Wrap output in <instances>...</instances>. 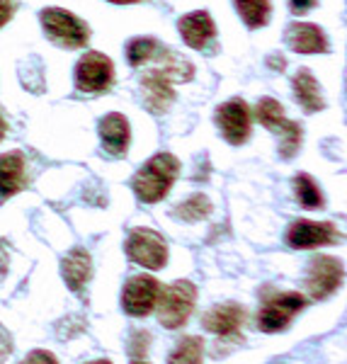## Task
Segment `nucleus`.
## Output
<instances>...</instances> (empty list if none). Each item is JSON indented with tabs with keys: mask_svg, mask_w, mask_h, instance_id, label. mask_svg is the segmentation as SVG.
<instances>
[{
	"mask_svg": "<svg viewBox=\"0 0 347 364\" xmlns=\"http://www.w3.org/2000/svg\"><path fill=\"white\" fill-rule=\"evenodd\" d=\"M178 173H180L178 158L170 156V154H158V156H153L137 175H134L132 187L141 202L156 204L170 192V187H173Z\"/></svg>",
	"mask_w": 347,
	"mask_h": 364,
	"instance_id": "nucleus-1",
	"label": "nucleus"
},
{
	"mask_svg": "<svg viewBox=\"0 0 347 364\" xmlns=\"http://www.w3.org/2000/svg\"><path fill=\"white\" fill-rule=\"evenodd\" d=\"M195 301H197V287L187 279L173 282L166 289H161V296H158V321L163 323V328L168 331H175V328H182L187 323V318L195 311Z\"/></svg>",
	"mask_w": 347,
	"mask_h": 364,
	"instance_id": "nucleus-2",
	"label": "nucleus"
},
{
	"mask_svg": "<svg viewBox=\"0 0 347 364\" xmlns=\"http://www.w3.org/2000/svg\"><path fill=\"white\" fill-rule=\"evenodd\" d=\"M42 27L46 32V37L58 46H66V49H80L87 44L90 37V29L80 17H75L68 10L61 8H46L42 10Z\"/></svg>",
	"mask_w": 347,
	"mask_h": 364,
	"instance_id": "nucleus-3",
	"label": "nucleus"
},
{
	"mask_svg": "<svg viewBox=\"0 0 347 364\" xmlns=\"http://www.w3.org/2000/svg\"><path fill=\"white\" fill-rule=\"evenodd\" d=\"M306 309V299L299 291H279L265 299L260 314H257V328L262 333H282L292 326L297 314Z\"/></svg>",
	"mask_w": 347,
	"mask_h": 364,
	"instance_id": "nucleus-4",
	"label": "nucleus"
},
{
	"mask_svg": "<svg viewBox=\"0 0 347 364\" xmlns=\"http://www.w3.org/2000/svg\"><path fill=\"white\" fill-rule=\"evenodd\" d=\"M257 114V122L269 129L272 134H277V136L282 139L279 141V151L284 158H292L294 154L299 151V146H301V127L297 124V122L287 119L284 117V109H282V105L277 102V100L272 97H262L260 105H257L255 109Z\"/></svg>",
	"mask_w": 347,
	"mask_h": 364,
	"instance_id": "nucleus-5",
	"label": "nucleus"
},
{
	"mask_svg": "<svg viewBox=\"0 0 347 364\" xmlns=\"http://www.w3.org/2000/svg\"><path fill=\"white\" fill-rule=\"evenodd\" d=\"M127 255L146 269H161L168 262V245L161 233L151 228H134L127 238Z\"/></svg>",
	"mask_w": 347,
	"mask_h": 364,
	"instance_id": "nucleus-6",
	"label": "nucleus"
},
{
	"mask_svg": "<svg viewBox=\"0 0 347 364\" xmlns=\"http://www.w3.org/2000/svg\"><path fill=\"white\" fill-rule=\"evenodd\" d=\"M345 267L338 257L331 255H319L309 262L306 267V291L311 299H328L343 284Z\"/></svg>",
	"mask_w": 347,
	"mask_h": 364,
	"instance_id": "nucleus-7",
	"label": "nucleus"
},
{
	"mask_svg": "<svg viewBox=\"0 0 347 364\" xmlns=\"http://www.w3.org/2000/svg\"><path fill=\"white\" fill-rule=\"evenodd\" d=\"M158 296H161V284H158L156 277H149V274H137L124 284V291H122V309L127 311L134 318H144L149 316L158 304Z\"/></svg>",
	"mask_w": 347,
	"mask_h": 364,
	"instance_id": "nucleus-8",
	"label": "nucleus"
},
{
	"mask_svg": "<svg viewBox=\"0 0 347 364\" xmlns=\"http://www.w3.org/2000/svg\"><path fill=\"white\" fill-rule=\"evenodd\" d=\"M114 80V66L105 54L90 51L75 66V85L83 92H102Z\"/></svg>",
	"mask_w": 347,
	"mask_h": 364,
	"instance_id": "nucleus-9",
	"label": "nucleus"
},
{
	"mask_svg": "<svg viewBox=\"0 0 347 364\" xmlns=\"http://www.w3.org/2000/svg\"><path fill=\"white\" fill-rule=\"evenodd\" d=\"M216 127L221 129L228 144H245L250 136V107L245 100L233 97L216 109Z\"/></svg>",
	"mask_w": 347,
	"mask_h": 364,
	"instance_id": "nucleus-10",
	"label": "nucleus"
},
{
	"mask_svg": "<svg viewBox=\"0 0 347 364\" xmlns=\"http://www.w3.org/2000/svg\"><path fill=\"white\" fill-rule=\"evenodd\" d=\"M287 245L297 250H311V248H321V245H331L335 240H340V233L335 231L333 224L328 221H306L299 219L287 228Z\"/></svg>",
	"mask_w": 347,
	"mask_h": 364,
	"instance_id": "nucleus-11",
	"label": "nucleus"
},
{
	"mask_svg": "<svg viewBox=\"0 0 347 364\" xmlns=\"http://www.w3.org/2000/svg\"><path fill=\"white\" fill-rule=\"evenodd\" d=\"M245 323V311L238 306V304H219V306L209 309L202 318V326L207 328L214 336H236V333L243 328Z\"/></svg>",
	"mask_w": 347,
	"mask_h": 364,
	"instance_id": "nucleus-12",
	"label": "nucleus"
},
{
	"mask_svg": "<svg viewBox=\"0 0 347 364\" xmlns=\"http://www.w3.org/2000/svg\"><path fill=\"white\" fill-rule=\"evenodd\" d=\"M284 39L299 54H323V51H328V37L319 25H311V22H294L287 29Z\"/></svg>",
	"mask_w": 347,
	"mask_h": 364,
	"instance_id": "nucleus-13",
	"label": "nucleus"
},
{
	"mask_svg": "<svg viewBox=\"0 0 347 364\" xmlns=\"http://www.w3.org/2000/svg\"><path fill=\"white\" fill-rule=\"evenodd\" d=\"M141 87H144L146 105H149L151 112H163L175 100L173 80L168 78V73L163 68L149 70V73L141 78Z\"/></svg>",
	"mask_w": 347,
	"mask_h": 364,
	"instance_id": "nucleus-14",
	"label": "nucleus"
},
{
	"mask_svg": "<svg viewBox=\"0 0 347 364\" xmlns=\"http://www.w3.org/2000/svg\"><path fill=\"white\" fill-rule=\"evenodd\" d=\"M27 187L25 158L20 151L0 156V199H8Z\"/></svg>",
	"mask_w": 347,
	"mask_h": 364,
	"instance_id": "nucleus-15",
	"label": "nucleus"
},
{
	"mask_svg": "<svg viewBox=\"0 0 347 364\" xmlns=\"http://www.w3.org/2000/svg\"><path fill=\"white\" fill-rule=\"evenodd\" d=\"M61 274L66 279L68 289L80 294L85 289V284L90 282V274H92V260H90V252L83 250V248H73L63 257L61 262Z\"/></svg>",
	"mask_w": 347,
	"mask_h": 364,
	"instance_id": "nucleus-16",
	"label": "nucleus"
},
{
	"mask_svg": "<svg viewBox=\"0 0 347 364\" xmlns=\"http://www.w3.org/2000/svg\"><path fill=\"white\" fill-rule=\"evenodd\" d=\"M180 27V34L192 49H204L211 39L216 37V27H214V20L209 17V13L199 10V13H190L185 15L182 20L178 22Z\"/></svg>",
	"mask_w": 347,
	"mask_h": 364,
	"instance_id": "nucleus-17",
	"label": "nucleus"
},
{
	"mask_svg": "<svg viewBox=\"0 0 347 364\" xmlns=\"http://www.w3.org/2000/svg\"><path fill=\"white\" fill-rule=\"evenodd\" d=\"M129 122L124 114L112 112L107 117H102L100 122V139H102V146L110 151L112 156H122L129 149Z\"/></svg>",
	"mask_w": 347,
	"mask_h": 364,
	"instance_id": "nucleus-18",
	"label": "nucleus"
},
{
	"mask_svg": "<svg viewBox=\"0 0 347 364\" xmlns=\"http://www.w3.org/2000/svg\"><path fill=\"white\" fill-rule=\"evenodd\" d=\"M294 95H297V100L301 102V107L309 114L326 107L323 95H321V87L316 83L314 73H311L309 68H299L297 75H294Z\"/></svg>",
	"mask_w": 347,
	"mask_h": 364,
	"instance_id": "nucleus-19",
	"label": "nucleus"
},
{
	"mask_svg": "<svg viewBox=\"0 0 347 364\" xmlns=\"http://www.w3.org/2000/svg\"><path fill=\"white\" fill-rule=\"evenodd\" d=\"M202 360H204V340L197 336H187L170 352L168 364H202Z\"/></svg>",
	"mask_w": 347,
	"mask_h": 364,
	"instance_id": "nucleus-20",
	"label": "nucleus"
},
{
	"mask_svg": "<svg viewBox=\"0 0 347 364\" xmlns=\"http://www.w3.org/2000/svg\"><path fill=\"white\" fill-rule=\"evenodd\" d=\"M294 192H297V199L304 209H323V192L321 187L316 185V180L306 173H299L294 178Z\"/></svg>",
	"mask_w": 347,
	"mask_h": 364,
	"instance_id": "nucleus-21",
	"label": "nucleus"
},
{
	"mask_svg": "<svg viewBox=\"0 0 347 364\" xmlns=\"http://www.w3.org/2000/svg\"><path fill=\"white\" fill-rule=\"evenodd\" d=\"M236 3V10L238 15L243 17V22L248 25L250 29H257V27H265L269 20V0H233Z\"/></svg>",
	"mask_w": 347,
	"mask_h": 364,
	"instance_id": "nucleus-22",
	"label": "nucleus"
},
{
	"mask_svg": "<svg viewBox=\"0 0 347 364\" xmlns=\"http://www.w3.org/2000/svg\"><path fill=\"white\" fill-rule=\"evenodd\" d=\"M158 51V42L151 37H137L132 39L127 46V56H129V63L132 66H141V63L151 61L153 56H156Z\"/></svg>",
	"mask_w": 347,
	"mask_h": 364,
	"instance_id": "nucleus-23",
	"label": "nucleus"
},
{
	"mask_svg": "<svg viewBox=\"0 0 347 364\" xmlns=\"http://www.w3.org/2000/svg\"><path fill=\"white\" fill-rule=\"evenodd\" d=\"M209 211H211L209 199L204 195H195L175 209V216H180V219H185V221H199V219H204V216H209Z\"/></svg>",
	"mask_w": 347,
	"mask_h": 364,
	"instance_id": "nucleus-24",
	"label": "nucleus"
},
{
	"mask_svg": "<svg viewBox=\"0 0 347 364\" xmlns=\"http://www.w3.org/2000/svg\"><path fill=\"white\" fill-rule=\"evenodd\" d=\"M149 340L151 336L146 331H137L132 336V345H129V355H132V362L137 360H144L146 350H149Z\"/></svg>",
	"mask_w": 347,
	"mask_h": 364,
	"instance_id": "nucleus-25",
	"label": "nucleus"
},
{
	"mask_svg": "<svg viewBox=\"0 0 347 364\" xmlns=\"http://www.w3.org/2000/svg\"><path fill=\"white\" fill-rule=\"evenodd\" d=\"M20 364H58V360L46 350H34V352H29Z\"/></svg>",
	"mask_w": 347,
	"mask_h": 364,
	"instance_id": "nucleus-26",
	"label": "nucleus"
},
{
	"mask_svg": "<svg viewBox=\"0 0 347 364\" xmlns=\"http://www.w3.org/2000/svg\"><path fill=\"white\" fill-rule=\"evenodd\" d=\"M10 352H13V338L8 336V331H3V328H0V364L8 360Z\"/></svg>",
	"mask_w": 347,
	"mask_h": 364,
	"instance_id": "nucleus-27",
	"label": "nucleus"
},
{
	"mask_svg": "<svg viewBox=\"0 0 347 364\" xmlns=\"http://www.w3.org/2000/svg\"><path fill=\"white\" fill-rule=\"evenodd\" d=\"M289 5H292V13L304 15V13H309V10L314 8L316 0H289Z\"/></svg>",
	"mask_w": 347,
	"mask_h": 364,
	"instance_id": "nucleus-28",
	"label": "nucleus"
},
{
	"mask_svg": "<svg viewBox=\"0 0 347 364\" xmlns=\"http://www.w3.org/2000/svg\"><path fill=\"white\" fill-rule=\"evenodd\" d=\"M13 17V3L10 0H0V27Z\"/></svg>",
	"mask_w": 347,
	"mask_h": 364,
	"instance_id": "nucleus-29",
	"label": "nucleus"
},
{
	"mask_svg": "<svg viewBox=\"0 0 347 364\" xmlns=\"http://www.w3.org/2000/svg\"><path fill=\"white\" fill-rule=\"evenodd\" d=\"M5 272H8V255H5L3 248H0V279H3Z\"/></svg>",
	"mask_w": 347,
	"mask_h": 364,
	"instance_id": "nucleus-30",
	"label": "nucleus"
},
{
	"mask_svg": "<svg viewBox=\"0 0 347 364\" xmlns=\"http://www.w3.org/2000/svg\"><path fill=\"white\" fill-rule=\"evenodd\" d=\"M5 132H8V127H5V119H3V114H0V141H3Z\"/></svg>",
	"mask_w": 347,
	"mask_h": 364,
	"instance_id": "nucleus-31",
	"label": "nucleus"
},
{
	"mask_svg": "<svg viewBox=\"0 0 347 364\" xmlns=\"http://www.w3.org/2000/svg\"><path fill=\"white\" fill-rule=\"evenodd\" d=\"M110 3H139V0H110Z\"/></svg>",
	"mask_w": 347,
	"mask_h": 364,
	"instance_id": "nucleus-32",
	"label": "nucleus"
},
{
	"mask_svg": "<svg viewBox=\"0 0 347 364\" xmlns=\"http://www.w3.org/2000/svg\"><path fill=\"white\" fill-rule=\"evenodd\" d=\"M92 364H112L110 360H97V362H92Z\"/></svg>",
	"mask_w": 347,
	"mask_h": 364,
	"instance_id": "nucleus-33",
	"label": "nucleus"
},
{
	"mask_svg": "<svg viewBox=\"0 0 347 364\" xmlns=\"http://www.w3.org/2000/svg\"><path fill=\"white\" fill-rule=\"evenodd\" d=\"M132 364H149V362H146V360H137V362H132Z\"/></svg>",
	"mask_w": 347,
	"mask_h": 364,
	"instance_id": "nucleus-34",
	"label": "nucleus"
}]
</instances>
